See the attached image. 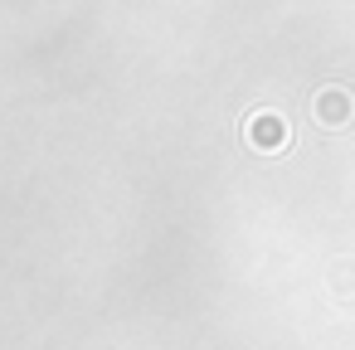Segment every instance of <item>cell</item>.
<instances>
[{
	"label": "cell",
	"instance_id": "obj_1",
	"mask_svg": "<svg viewBox=\"0 0 355 350\" xmlns=\"http://www.w3.org/2000/svg\"><path fill=\"white\" fill-rule=\"evenodd\" d=\"M311 117H316V127H326V132L350 127V122H355V93L340 88V83H326V88L311 98Z\"/></svg>",
	"mask_w": 355,
	"mask_h": 350
},
{
	"label": "cell",
	"instance_id": "obj_2",
	"mask_svg": "<svg viewBox=\"0 0 355 350\" xmlns=\"http://www.w3.org/2000/svg\"><path fill=\"white\" fill-rule=\"evenodd\" d=\"M243 137H248V146H253V151H268V156H272V151H282V146H287V137H292V132H287L282 112H253V117H248V127H243Z\"/></svg>",
	"mask_w": 355,
	"mask_h": 350
},
{
	"label": "cell",
	"instance_id": "obj_3",
	"mask_svg": "<svg viewBox=\"0 0 355 350\" xmlns=\"http://www.w3.org/2000/svg\"><path fill=\"white\" fill-rule=\"evenodd\" d=\"M336 292H355V268H340L336 272Z\"/></svg>",
	"mask_w": 355,
	"mask_h": 350
}]
</instances>
